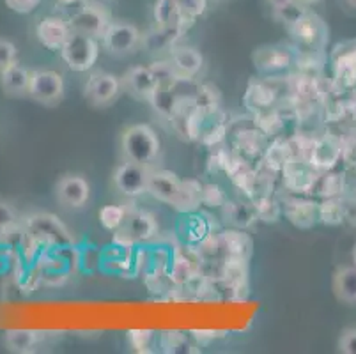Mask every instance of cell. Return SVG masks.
Instances as JSON below:
<instances>
[{"label":"cell","mask_w":356,"mask_h":354,"mask_svg":"<svg viewBox=\"0 0 356 354\" xmlns=\"http://www.w3.org/2000/svg\"><path fill=\"white\" fill-rule=\"evenodd\" d=\"M144 41L140 29L129 22L112 19L106 27L105 34L102 35V47L112 57H126L137 51Z\"/></svg>","instance_id":"3"},{"label":"cell","mask_w":356,"mask_h":354,"mask_svg":"<svg viewBox=\"0 0 356 354\" xmlns=\"http://www.w3.org/2000/svg\"><path fill=\"white\" fill-rule=\"evenodd\" d=\"M121 147L122 160L131 161V163L144 165V167H153L161 152V140L153 126L138 122L131 124L121 133Z\"/></svg>","instance_id":"1"},{"label":"cell","mask_w":356,"mask_h":354,"mask_svg":"<svg viewBox=\"0 0 356 354\" xmlns=\"http://www.w3.org/2000/svg\"><path fill=\"white\" fill-rule=\"evenodd\" d=\"M11 11L20 13V15H29L41 4V0H4Z\"/></svg>","instance_id":"48"},{"label":"cell","mask_w":356,"mask_h":354,"mask_svg":"<svg viewBox=\"0 0 356 354\" xmlns=\"http://www.w3.org/2000/svg\"><path fill=\"white\" fill-rule=\"evenodd\" d=\"M225 135H227V121H225L222 110L204 117V124L199 135L200 144L206 147H215V145L223 144Z\"/></svg>","instance_id":"24"},{"label":"cell","mask_w":356,"mask_h":354,"mask_svg":"<svg viewBox=\"0 0 356 354\" xmlns=\"http://www.w3.org/2000/svg\"><path fill=\"white\" fill-rule=\"evenodd\" d=\"M16 220H18V214L15 207L6 200H0V238L16 229Z\"/></svg>","instance_id":"44"},{"label":"cell","mask_w":356,"mask_h":354,"mask_svg":"<svg viewBox=\"0 0 356 354\" xmlns=\"http://www.w3.org/2000/svg\"><path fill=\"white\" fill-rule=\"evenodd\" d=\"M348 4L351 6V8L356 9V0H348Z\"/></svg>","instance_id":"52"},{"label":"cell","mask_w":356,"mask_h":354,"mask_svg":"<svg viewBox=\"0 0 356 354\" xmlns=\"http://www.w3.org/2000/svg\"><path fill=\"white\" fill-rule=\"evenodd\" d=\"M183 179H179L174 172L165 170V168H153L149 174L147 193L153 195L154 199L160 202L168 204L172 207L174 202L179 197Z\"/></svg>","instance_id":"16"},{"label":"cell","mask_w":356,"mask_h":354,"mask_svg":"<svg viewBox=\"0 0 356 354\" xmlns=\"http://www.w3.org/2000/svg\"><path fill=\"white\" fill-rule=\"evenodd\" d=\"M319 177H321V172L303 158H291L282 168L284 186L294 195L312 193Z\"/></svg>","instance_id":"8"},{"label":"cell","mask_w":356,"mask_h":354,"mask_svg":"<svg viewBox=\"0 0 356 354\" xmlns=\"http://www.w3.org/2000/svg\"><path fill=\"white\" fill-rule=\"evenodd\" d=\"M209 232H211L209 223L202 214H197L195 211L186 213V218L181 223V234H183V238L186 239L188 245H199Z\"/></svg>","instance_id":"32"},{"label":"cell","mask_w":356,"mask_h":354,"mask_svg":"<svg viewBox=\"0 0 356 354\" xmlns=\"http://www.w3.org/2000/svg\"><path fill=\"white\" fill-rule=\"evenodd\" d=\"M115 234H118L115 241L126 248H131L135 243L153 239L158 234V222L147 211H129L124 225L115 230Z\"/></svg>","instance_id":"7"},{"label":"cell","mask_w":356,"mask_h":354,"mask_svg":"<svg viewBox=\"0 0 356 354\" xmlns=\"http://www.w3.org/2000/svg\"><path fill=\"white\" fill-rule=\"evenodd\" d=\"M184 31L183 24H172L165 25V27H158V31L151 32L147 38H144L142 45L145 48H149L151 51H160L165 48H172L176 45L177 39L181 38Z\"/></svg>","instance_id":"29"},{"label":"cell","mask_w":356,"mask_h":354,"mask_svg":"<svg viewBox=\"0 0 356 354\" xmlns=\"http://www.w3.org/2000/svg\"><path fill=\"white\" fill-rule=\"evenodd\" d=\"M296 2H300V4L302 6H312V4H316V2H319V0H296Z\"/></svg>","instance_id":"51"},{"label":"cell","mask_w":356,"mask_h":354,"mask_svg":"<svg viewBox=\"0 0 356 354\" xmlns=\"http://www.w3.org/2000/svg\"><path fill=\"white\" fill-rule=\"evenodd\" d=\"M222 277L232 291H247L248 287V261L236 257H225L222 264Z\"/></svg>","instance_id":"26"},{"label":"cell","mask_w":356,"mask_h":354,"mask_svg":"<svg viewBox=\"0 0 356 354\" xmlns=\"http://www.w3.org/2000/svg\"><path fill=\"white\" fill-rule=\"evenodd\" d=\"M193 94H195L197 106H199L204 115H211V113L220 110L222 99H220V92L213 86L204 83V86L197 87V90Z\"/></svg>","instance_id":"37"},{"label":"cell","mask_w":356,"mask_h":354,"mask_svg":"<svg viewBox=\"0 0 356 354\" xmlns=\"http://www.w3.org/2000/svg\"><path fill=\"white\" fill-rule=\"evenodd\" d=\"M254 126L266 136H278L286 128V119L275 106L254 112Z\"/></svg>","instance_id":"33"},{"label":"cell","mask_w":356,"mask_h":354,"mask_svg":"<svg viewBox=\"0 0 356 354\" xmlns=\"http://www.w3.org/2000/svg\"><path fill=\"white\" fill-rule=\"evenodd\" d=\"M317 214H319V222L325 223V225H341V223H344L342 199H339V197L325 199L317 207Z\"/></svg>","instance_id":"36"},{"label":"cell","mask_w":356,"mask_h":354,"mask_svg":"<svg viewBox=\"0 0 356 354\" xmlns=\"http://www.w3.org/2000/svg\"><path fill=\"white\" fill-rule=\"evenodd\" d=\"M55 197L67 209H82L90 199L89 181L80 174L60 175L55 184Z\"/></svg>","instance_id":"12"},{"label":"cell","mask_w":356,"mask_h":354,"mask_svg":"<svg viewBox=\"0 0 356 354\" xmlns=\"http://www.w3.org/2000/svg\"><path fill=\"white\" fill-rule=\"evenodd\" d=\"M153 168L154 167H144V165L124 161L115 168L114 186L129 199L140 197V195L147 193L149 174Z\"/></svg>","instance_id":"11"},{"label":"cell","mask_w":356,"mask_h":354,"mask_svg":"<svg viewBox=\"0 0 356 354\" xmlns=\"http://www.w3.org/2000/svg\"><path fill=\"white\" fill-rule=\"evenodd\" d=\"M197 246V253L200 255V259H215L218 257L220 253H223L222 250V238H220V234L209 232L202 241L199 243Z\"/></svg>","instance_id":"40"},{"label":"cell","mask_w":356,"mask_h":354,"mask_svg":"<svg viewBox=\"0 0 356 354\" xmlns=\"http://www.w3.org/2000/svg\"><path fill=\"white\" fill-rule=\"evenodd\" d=\"M333 292L337 300L346 305H356V266L337 269L333 277Z\"/></svg>","instance_id":"25"},{"label":"cell","mask_w":356,"mask_h":354,"mask_svg":"<svg viewBox=\"0 0 356 354\" xmlns=\"http://www.w3.org/2000/svg\"><path fill=\"white\" fill-rule=\"evenodd\" d=\"M215 2H216V0H215Z\"/></svg>","instance_id":"54"},{"label":"cell","mask_w":356,"mask_h":354,"mask_svg":"<svg viewBox=\"0 0 356 354\" xmlns=\"http://www.w3.org/2000/svg\"><path fill=\"white\" fill-rule=\"evenodd\" d=\"M66 94L64 77L54 70H34L31 73L29 94L34 102L44 106L59 105Z\"/></svg>","instance_id":"4"},{"label":"cell","mask_w":356,"mask_h":354,"mask_svg":"<svg viewBox=\"0 0 356 354\" xmlns=\"http://www.w3.org/2000/svg\"><path fill=\"white\" fill-rule=\"evenodd\" d=\"M71 25L59 16H47L35 25V38L50 51H60L71 35Z\"/></svg>","instance_id":"15"},{"label":"cell","mask_w":356,"mask_h":354,"mask_svg":"<svg viewBox=\"0 0 356 354\" xmlns=\"http://www.w3.org/2000/svg\"><path fill=\"white\" fill-rule=\"evenodd\" d=\"M222 238V250L225 257L236 259H248L254 252V241L243 229H227L220 234Z\"/></svg>","instance_id":"22"},{"label":"cell","mask_w":356,"mask_h":354,"mask_svg":"<svg viewBox=\"0 0 356 354\" xmlns=\"http://www.w3.org/2000/svg\"><path fill=\"white\" fill-rule=\"evenodd\" d=\"M232 151H227L223 147V144L215 145V147H209V156H208V170L211 172H225L229 163V158H231Z\"/></svg>","instance_id":"41"},{"label":"cell","mask_w":356,"mask_h":354,"mask_svg":"<svg viewBox=\"0 0 356 354\" xmlns=\"http://www.w3.org/2000/svg\"><path fill=\"white\" fill-rule=\"evenodd\" d=\"M346 181L342 174H335V172H326L325 175L319 177L317 181V193L321 195L323 199H335V197H341L342 191H344Z\"/></svg>","instance_id":"38"},{"label":"cell","mask_w":356,"mask_h":354,"mask_svg":"<svg viewBox=\"0 0 356 354\" xmlns=\"http://www.w3.org/2000/svg\"><path fill=\"white\" fill-rule=\"evenodd\" d=\"M67 22L71 25V31L102 39L112 18H110V13L103 6L92 4V2H83L82 8L76 9L70 16Z\"/></svg>","instance_id":"9"},{"label":"cell","mask_w":356,"mask_h":354,"mask_svg":"<svg viewBox=\"0 0 356 354\" xmlns=\"http://www.w3.org/2000/svg\"><path fill=\"white\" fill-rule=\"evenodd\" d=\"M278 99V90L271 87L266 82H254L250 83L245 96V103L252 112H259V110L271 108L275 106Z\"/></svg>","instance_id":"28"},{"label":"cell","mask_w":356,"mask_h":354,"mask_svg":"<svg viewBox=\"0 0 356 354\" xmlns=\"http://www.w3.org/2000/svg\"><path fill=\"white\" fill-rule=\"evenodd\" d=\"M355 262H356V248H355ZM356 266V264H355Z\"/></svg>","instance_id":"53"},{"label":"cell","mask_w":356,"mask_h":354,"mask_svg":"<svg viewBox=\"0 0 356 354\" xmlns=\"http://www.w3.org/2000/svg\"><path fill=\"white\" fill-rule=\"evenodd\" d=\"M252 204H254L259 222L277 223L282 216V204L271 195H259V197L252 199Z\"/></svg>","instance_id":"35"},{"label":"cell","mask_w":356,"mask_h":354,"mask_svg":"<svg viewBox=\"0 0 356 354\" xmlns=\"http://www.w3.org/2000/svg\"><path fill=\"white\" fill-rule=\"evenodd\" d=\"M287 31L293 35L298 47H303L305 50L323 51L328 43V27L314 13L307 11L302 18H298L294 24L287 25Z\"/></svg>","instance_id":"5"},{"label":"cell","mask_w":356,"mask_h":354,"mask_svg":"<svg viewBox=\"0 0 356 354\" xmlns=\"http://www.w3.org/2000/svg\"><path fill=\"white\" fill-rule=\"evenodd\" d=\"M16 57H18V50H16L15 45L9 39L0 38V74L4 73L8 67H11L15 63H18Z\"/></svg>","instance_id":"46"},{"label":"cell","mask_w":356,"mask_h":354,"mask_svg":"<svg viewBox=\"0 0 356 354\" xmlns=\"http://www.w3.org/2000/svg\"><path fill=\"white\" fill-rule=\"evenodd\" d=\"M168 64H170V70H172L174 77L177 80H181V82H190L202 70L204 57L197 48L188 47V45H181V47L174 45L170 48Z\"/></svg>","instance_id":"14"},{"label":"cell","mask_w":356,"mask_h":354,"mask_svg":"<svg viewBox=\"0 0 356 354\" xmlns=\"http://www.w3.org/2000/svg\"><path fill=\"white\" fill-rule=\"evenodd\" d=\"M99 50V39L73 31L60 50V57L71 71L86 73L98 63Z\"/></svg>","instance_id":"2"},{"label":"cell","mask_w":356,"mask_h":354,"mask_svg":"<svg viewBox=\"0 0 356 354\" xmlns=\"http://www.w3.org/2000/svg\"><path fill=\"white\" fill-rule=\"evenodd\" d=\"M122 89L129 92L140 102H153L154 94L160 87V78L151 66H134L129 67L121 77Z\"/></svg>","instance_id":"13"},{"label":"cell","mask_w":356,"mask_h":354,"mask_svg":"<svg viewBox=\"0 0 356 354\" xmlns=\"http://www.w3.org/2000/svg\"><path fill=\"white\" fill-rule=\"evenodd\" d=\"M128 213L129 209H126L124 206H119V204L105 206L99 209V223H102L103 229L115 232V230H119L124 225Z\"/></svg>","instance_id":"39"},{"label":"cell","mask_w":356,"mask_h":354,"mask_svg":"<svg viewBox=\"0 0 356 354\" xmlns=\"http://www.w3.org/2000/svg\"><path fill=\"white\" fill-rule=\"evenodd\" d=\"M121 90V78L108 71H95L83 86V96L96 108H106L118 99Z\"/></svg>","instance_id":"6"},{"label":"cell","mask_w":356,"mask_h":354,"mask_svg":"<svg viewBox=\"0 0 356 354\" xmlns=\"http://www.w3.org/2000/svg\"><path fill=\"white\" fill-rule=\"evenodd\" d=\"M57 2L63 6H76V4H83L86 0H57Z\"/></svg>","instance_id":"50"},{"label":"cell","mask_w":356,"mask_h":354,"mask_svg":"<svg viewBox=\"0 0 356 354\" xmlns=\"http://www.w3.org/2000/svg\"><path fill=\"white\" fill-rule=\"evenodd\" d=\"M206 4H208V0H177L179 13L188 22H193L197 16L202 15L206 11Z\"/></svg>","instance_id":"45"},{"label":"cell","mask_w":356,"mask_h":354,"mask_svg":"<svg viewBox=\"0 0 356 354\" xmlns=\"http://www.w3.org/2000/svg\"><path fill=\"white\" fill-rule=\"evenodd\" d=\"M31 73L27 67L15 63L11 67L0 74V86L4 92L11 97H22L29 94V86H31Z\"/></svg>","instance_id":"23"},{"label":"cell","mask_w":356,"mask_h":354,"mask_svg":"<svg viewBox=\"0 0 356 354\" xmlns=\"http://www.w3.org/2000/svg\"><path fill=\"white\" fill-rule=\"evenodd\" d=\"M202 204V184L197 179H186L183 181V186H181L179 197L174 202L172 209H176L177 213H193V211L199 209V206Z\"/></svg>","instance_id":"30"},{"label":"cell","mask_w":356,"mask_h":354,"mask_svg":"<svg viewBox=\"0 0 356 354\" xmlns=\"http://www.w3.org/2000/svg\"><path fill=\"white\" fill-rule=\"evenodd\" d=\"M339 351L344 354H356V328H348L342 331L339 339Z\"/></svg>","instance_id":"47"},{"label":"cell","mask_w":356,"mask_h":354,"mask_svg":"<svg viewBox=\"0 0 356 354\" xmlns=\"http://www.w3.org/2000/svg\"><path fill=\"white\" fill-rule=\"evenodd\" d=\"M342 206H344V222L356 227V197L342 199Z\"/></svg>","instance_id":"49"},{"label":"cell","mask_w":356,"mask_h":354,"mask_svg":"<svg viewBox=\"0 0 356 354\" xmlns=\"http://www.w3.org/2000/svg\"><path fill=\"white\" fill-rule=\"evenodd\" d=\"M298 51L286 45H268L254 50L252 61H254L255 70L264 74H277L282 71L291 70L296 63Z\"/></svg>","instance_id":"10"},{"label":"cell","mask_w":356,"mask_h":354,"mask_svg":"<svg viewBox=\"0 0 356 354\" xmlns=\"http://www.w3.org/2000/svg\"><path fill=\"white\" fill-rule=\"evenodd\" d=\"M40 331L27 330V328H13L6 331L4 342L8 351L16 354H27L34 351V347L40 344Z\"/></svg>","instance_id":"27"},{"label":"cell","mask_w":356,"mask_h":354,"mask_svg":"<svg viewBox=\"0 0 356 354\" xmlns=\"http://www.w3.org/2000/svg\"><path fill=\"white\" fill-rule=\"evenodd\" d=\"M268 145H270L268 136L255 126L238 131L234 140L236 152H239L247 160H261L264 152H266Z\"/></svg>","instance_id":"21"},{"label":"cell","mask_w":356,"mask_h":354,"mask_svg":"<svg viewBox=\"0 0 356 354\" xmlns=\"http://www.w3.org/2000/svg\"><path fill=\"white\" fill-rule=\"evenodd\" d=\"M333 73L337 83L344 89L356 86V41H348L333 50Z\"/></svg>","instance_id":"18"},{"label":"cell","mask_w":356,"mask_h":354,"mask_svg":"<svg viewBox=\"0 0 356 354\" xmlns=\"http://www.w3.org/2000/svg\"><path fill=\"white\" fill-rule=\"evenodd\" d=\"M342 149H344L342 142L333 135H325L321 138H316V145H314L312 156H310V163L321 174L332 170L337 165V161L341 160Z\"/></svg>","instance_id":"19"},{"label":"cell","mask_w":356,"mask_h":354,"mask_svg":"<svg viewBox=\"0 0 356 354\" xmlns=\"http://www.w3.org/2000/svg\"><path fill=\"white\" fill-rule=\"evenodd\" d=\"M227 200V195L223 193L222 188L215 183L202 184V206L208 207H222Z\"/></svg>","instance_id":"42"},{"label":"cell","mask_w":356,"mask_h":354,"mask_svg":"<svg viewBox=\"0 0 356 354\" xmlns=\"http://www.w3.org/2000/svg\"><path fill=\"white\" fill-rule=\"evenodd\" d=\"M195 262H192V259L186 257V253L177 252L176 255H172V261H170L168 278H170L174 285H184L195 277Z\"/></svg>","instance_id":"34"},{"label":"cell","mask_w":356,"mask_h":354,"mask_svg":"<svg viewBox=\"0 0 356 354\" xmlns=\"http://www.w3.org/2000/svg\"><path fill=\"white\" fill-rule=\"evenodd\" d=\"M32 229H34L35 234H41L44 238L54 239V241L60 243V241H71L70 230L59 222V220L55 218V216H50V214H40V216H35L32 218Z\"/></svg>","instance_id":"31"},{"label":"cell","mask_w":356,"mask_h":354,"mask_svg":"<svg viewBox=\"0 0 356 354\" xmlns=\"http://www.w3.org/2000/svg\"><path fill=\"white\" fill-rule=\"evenodd\" d=\"M153 340V331L151 330H129L128 344L129 347L137 353H147L149 346Z\"/></svg>","instance_id":"43"},{"label":"cell","mask_w":356,"mask_h":354,"mask_svg":"<svg viewBox=\"0 0 356 354\" xmlns=\"http://www.w3.org/2000/svg\"><path fill=\"white\" fill-rule=\"evenodd\" d=\"M282 214L298 229H312L319 222L317 207L319 204L309 199H300L296 195H291L282 199Z\"/></svg>","instance_id":"17"},{"label":"cell","mask_w":356,"mask_h":354,"mask_svg":"<svg viewBox=\"0 0 356 354\" xmlns=\"http://www.w3.org/2000/svg\"><path fill=\"white\" fill-rule=\"evenodd\" d=\"M223 222L231 225L232 229L247 230L259 222L257 213L254 209V204L245 202V200H225L222 207Z\"/></svg>","instance_id":"20"}]
</instances>
